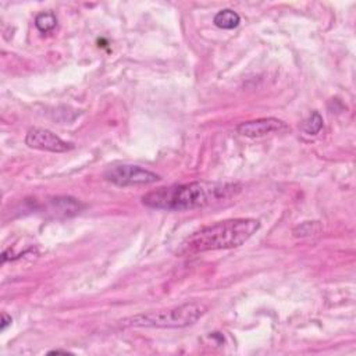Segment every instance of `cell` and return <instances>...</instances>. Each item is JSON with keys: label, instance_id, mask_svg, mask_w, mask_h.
<instances>
[{"label": "cell", "instance_id": "1", "mask_svg": "<svg viewBox=\"0 0 356 356\" xmlns=\"http://www.w3.org/2000/svg\"><path fill=\"white\" fill-rule=\"evenodd\" d=\"M241 190L242 187L237 183L195 181L151 191L142 198V202L151 209L184 212L231 199L237 196Z\"/></svg>", "mask_w": 356, "mask_h": 356}, {"label": "cell", "instance_id": "2", "mask_svg": "<svg viewBox=\"0 0 356 356\" xmlns=\"http://www.w3.org/2000/svg\"><path fill=\"white\" fill-rule=\"evenodd\" d=\"M260 229L255 218H231L201 229L187 237L178 249L180 255H198L210 251L233 249L244 245Z\"/></svg>", "mask_w": 356, "mask_h": 356}, {"label": "cell", "instance_id": "3", "mask_svg": "<svg viewBox=\"0 0 356 356\" xmlns=\"http://www.w3.org/2000/svg\"><path fill=\"white\" fill-rule=\"evenodd\" d=\"M207 312L201 302H187L166 310L148 312L121 320L124 327H152V329H183L195 325Z\"/></svg>", "mask_w": 356, "mask_h": 356}, {"label": "cell", "instance_id": "4", "mask_svg": "<svg viewBox=\"0 0 356 356\" xmlns=\"http://www.w3.org/2000/svg\"><path fill=\"white\" fill-rule=\"evenodd\" d=\"M105 178L117 187H141L160 181V175L134 164H120L107 168Z\"/></svg>", "mask_w": 356, "mask_h": 356}, {"label": "cell", "instance_id": "5", "mask_svg": "<svg viewBox=\"0 0 356 356\" xmlns=\"http://www.w3.org/2000/svg\"><path fill=\"white\" fill-rule=\"evenodd\" d=\"M25 145L31 149L52 153H63L74 148L71 144L58 137L56 134L44 128H31L25 137Z\"/></svg>", "mask_w": 356, "mask_h": 356}, {"label": "cell", "instance_id": "6", "mask_svg": "<svg viewBox=\"0 0 356 356\" xmlns=\"http://www.w3.org/2000/svg\"><path fill=\"white\" fill-rule=\"evenodd\" d=\"M288 129L290 127L287 125V123L276 117H266V118L245 121L237 127L238 134L248 138H262L266 136H270V134L284 132Z\"/></svg>", "mask_w": 356, "mask_h": 356}, {"label": "cell", "instance_id": "7", "mask_svg": "<svg viewBox=\"0 0 356 356\" xmlns=\"http://www.w3.org/2000/svg\"><path fill=\"white\" fill-rule=\"evenodd\" d=\"M214 25L221 28V29H234L240 25L241 23V17L238 13H236L234 10L226 9V10H221L214 16L213 20Z\"/></svg>", "mask_w": 356, "mask_h": 356}, {"label": "cell", "instance_id": "8", "mask_svg": "<svg viewBox=\"0 0 356 356\" xmlns=\"http://www.w3.org/2000/svg\"><path fill=\"white\" fill-rule=\"evenodd\" d=\"M301 128L302 131L309 134V136H316V134L320 132V129L323 128V117L320 116L319 112H312L309 118H306L302 123Z\"/></svg>", "mask_w": 356, "mask_h": 356}, {"label": "cell", "instance_id": "9", "mask_svg": "<svg viewBox=\"0 0 356 356\" xmlns=\"http://www.w3.org/2000/svg\"><path fill=\"white\" fill-rule=\"evenodd\" d=\"M320 231H322V226L319 221H305L294 230V236L298 238L315 237L319 236Z\"/></svg>", "mask_w": 356, "mask_h": 356}, {"label": "cell", "instance_id": "10", "mask_svg": "<svg viewBox=\"0 0 356 356\" xmlns=\"http://www.w3.org/2000/svg\"><path fill=\"white\" fill-rule=\"evenodd\" d=\"M35 25L40 32L47 34L56 28L58 18L53 13H39L35 18Z\"/></svg>", "mask_w": 356, "mask_h": 356}, {"label": "cell", "instance_id": "11", "mask_svg": "<svg viewBox=\"0 0 356 356\" xmlns=\"http://www.w3.org/2000/svg\"><path fill=\"white\" fill-rule=\"evenodd\" d=\"M12 322H13V319H12L9 315L3 314V315H2V326H0V330L5 331V330L12 325Z\"/></svg>", "mask_w": 356, "mask_h": 356}, {"label": "cell", "instance_id": "12", "mask_svg": "<svg viewBox=\"0 0 356 356\" xmlns=\"http://www.w3.org/2000/svg\"><path fill=\"white\" fill-rule=\"evenodd\" d=\"M56 353H64V355H67V353H70V352L62 351V349H55V351H51V352H49V355H56Z\"/></svg>", "mask_w": 356, "mask_h": 356}]
</instances>
